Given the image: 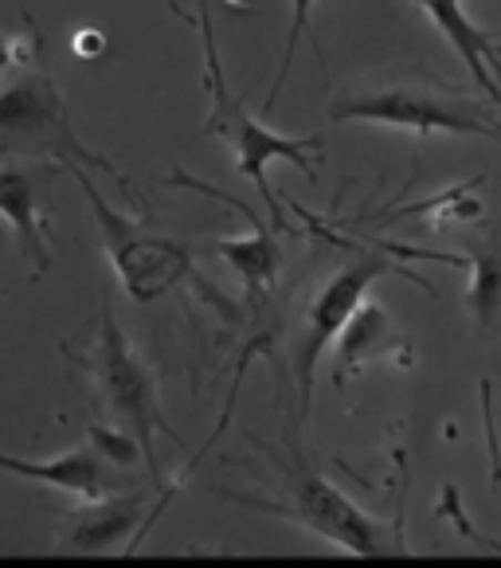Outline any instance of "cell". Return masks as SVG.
<instances>
[{"label":"cell","mask_w":501,"mask_h":568,"mask_svg":"<svg viewBox=\"0 0 501 568\" xmlns=\"http://www.w3.org/2000/svg\"><path fill=\"white\" fill-rule=\"evenodd\" d=\"M462 251L470 263L467 314L482 342L501 337V227L482 224L478 232L462 235Z\"/></svg>","instance_id":"11"},{"label":"cell","mask_w":501,"mask_h":568,"mask_svg":"<svg viewBox=\"0 0 501 568\" xmlns=\"http://www.w3.org/2000/svg\"><path fill=\"white\" fill-rule=\"evenodd\" d=\"M416 9L434 20V28L447 36V43L459 51L462 63L470 68L474 87L501 110V40H493L490 32H482L470 20L462 0H416Z\"/></svg>","instance_id":"9"},{"label":"cell","mask_w":501,"mask_h":568,"mask_svg":"<svg viewBox=\"0 0 501 568\" xmlns=\"http://www.w3.org/2000/svg\"><path fill=\"white\" fill-rule=\"evenodd\" d=\"M232 204L250 220V235H247V240H216V243H212V255H219V260H224L227 267L243 278L250 302H259V298H267V294L275 291L278 267H283V247H278L275 232H270V227L263 224L255 212H247L239 201H232Z\"/></svg>","instance_id":"13"},{"label":"cell","mask_w":501,"mask_h":568,"mask_svg":"<svg viewBox=\"0 0 501 568\" xmlns=\"http://www.w3.org/2000/svg\"><path fill=\"white\" fill-rule=\"evenodd\" d=\"M71 51H75L79 59H99L102 51H106V36H102L99 28H79L75 40H71Z\"/></svg>","instance_id":"17"},{"label":"cell","mask_w":501,"mask_h":568,"mask_svg":"<svg viewBox=\"0 0 501 568\" xmlns=\"http://www.w3.org/2000/svg\"><path fill=\"white\" fill-rule=\"evenodd\" d=\"M20 63H35V59L24 55V48H20L12 36L0 32V71H9V68H20Z\"/></svg>","instance_id":"18"},{"label":"cell","mask_w":501,"mask_h":568,"mask_svg":"<svg viewBox=\"0 0 501 568\" xmlns=\"http://www.w3.org/2000/svg\"><path fill=\"white\" fill-rule=\"evenodd\" d=\"M168 12L173 17H181L184 24H193L196 32H201V51H204V91H208L212 99V110H208V122H204V134H216L224 138L227 145H232L235 153V169H239L243 176H247L250 184H255V193L267 201L270 209V220H275V227H286V212L283 204H278L275 189H270V161H290V165H298L301 173L314 181V158L321 153V138L309 134V138H286V134H275L270 125H263L259 118L250 114L247 106H243L239 99H235L232 91H227V79H224V63H219V48H216V28H212V9L208 0H201V12L196 17H188V12L176 4V0H168Z\"/></svg>","instance_id":"2"},{"label":"cell","mask_w":501,"mask_h":568,"mask_svg":"<svg viewBox=\"0 0 501 568\" xmlns=\"http://www.w3.org/2000/svg\"><path fill=\"white\" fill-rule=\"evenodd\" d=\"M385 275H408L400 263L388 255L385 247L376 251H360L345 263L337 275H329L321 283V291L309 298L306 306V326H301V337L294 345V381H298V419L309 416V404H314V381H318V365L326 357V349L337 342L349 318L357 314V306L365 302L368 286ZM411 283H427V278L408 275Z\"/></svg>","instance_id":"7"},{"label":"cell","mask_w":501,"mask_h":568,"mask_svg":"<svg viewBox=\"0 0 501 568\" xmlns=\"http://www.w3.org/2000/svg\"><path fill=\"white\" fill-rule=\"evenodd\" d=\"M55 161H4L0 165V220L12 227L20 260L32 275L51 271V232L40 216V189L55 176Z\"/></svg>","instance_id":"8"},{"label":"cell","mask_w":501,"mask_h":568,"mask_svg":"<svg viewBox=\"0 0 501 568\" xmlns=\"http://www.w3.org/2000/svg\"><path fill=\"white\" fill-rule=\"evenodd\" d=\"M329 122H376L411 130L416 138L459 134L485 138L501 150V110L482 91L434 75L419 63H396L352 87H341L329 102Z\"/></svg>","instance_id":"1"},{"label":"cell","mask_w":501,"mask_h":568,"mask_svg":"<svg viewBox=\"0 0 501 568\" xmlns=\"http://www.w3.org/2000/svg\"><path fill=\"white\" fill-rule=\"evenodd\" d=\"M71 176L79 181L86 204H91L94 224H99V232H102V247H106V260L114 263L117 283L125 286L130 298L157 302V298H165L168 291H176V286H193V291L201 294L208 306H216L227 322L239 314V306H235L212 278L201 275V267H196V251L188 247V243L153 232L145 220H130V216H122V212L110 209L106 196L94 189L91 169H75Z\"/></svg>","instance_id":"3"},{"label":"cell","mask_w":501,"mask_h":568,"mask_svg":"<svg viewBox=\"0 0 501 568\" xmlns=\"http://www.w3.org/2000/svg\"><path fill=\"white\" fill-rule=\"evenodd\" d=\"M309 12H314V0H290V28H286L283 63H278V75H275V83H270V94H267V114L278 106V94H283L286 79H290L294 51H298V40H301V36H306V28H309Z\"/></svg>","instance_id":"16"},{"label":"cell","mask_w":501,"mask_h":568,"mask_svg":"<svg viewBox=\"0 0 501 568\" xmlns=\"http://www.w3.org/2000/svg\"><path fill=\"white\" fill-rule=\"evenodd\" d=\"M12 153L28 161H55L68 173L94 169V173L110 176L122 189L125 201L142 209V196L134 193L130 176L79 138L55 83L43 71H28V75H20L17 83L0 91V158H12Z\"/></svg>","instance_id":"6"},{"label":"cell","mask_w":501,"mask_h":568,"mask_svg":"<svg viewBox=\"0 0 501 568\" xmlns=\"http://www.w3.org/2000/svg\"><path fill=\"white\" fill-rule=\"evenodd\" d=\"M63 353L91 376L94 396H99V404L106 408L110 424L125 427V432L137 439V447H142V455H145V470H150V478L161 486V494H165L153 435H168L173 444H181V432H176V427L165 419V412H161L157 376L150 373L145 357L134 349V342L125 337V329L117 326V318L110 314V310H102L91 345L79 353L71 349V345H63Z\"/></svg>","instance_id":"5"},{"label":"cell","mask_w":501,"mask_h":568,"mask_svg":"<svg viewBox=\"0 0 501 568\" xmlns=\"http://www.w3.org/2000/svg\"><path fill=\"white\" fill-rule=\"evenodd\" d=\"M278 470H283V494L278 498H247V494H235V490H212V494H224V498L250 506V510L294 521V526L309 529L314 537L352 552V557H388V552L403 557L408 552L400 526L388 529L376 518H368L349 494H341L321 470L309 467L306 455L298 452V444H290L286 459H278Z\"/></svg>","instance_id":"4"},{"label":"cell","mask_w":501,"mask_h":568,"mask_svg":"<svg viewBox=\"0 0 501 568\" xmlns=\"http://www.w3.org/2000/svg\"><path fill=\"white\" fill-rule=\"evenodd\" d=\"M0 470L32 478V483H40V486H55V490L71 494V498H79V501H94L106 494V486H102V475H106V470H102V455L94 452L91 444L55 455V459H48V463L17 459V455L0 452Z\"/></svg>","instance_id":"14"},{"label":"cell","mask_w":501,"mask_h":568,"mask_svg":"<svg viewBox=\"0 0 501 568\" xmlns=\"http://www.w3.org/2000/svg\"><path fill=\"white\" fill-rule=\"evenodd\" d=\"M372 361H400L411 365L408 342L396 329L392 314H388L380 302L365 298L357 306V314L349 318V326L337 334V357H334V385L345 388L352 373H360Z\"/></svg>","instance_id":"10"},{"label":"cell","mask_w":501,"mask_h":568,"mask_svg":"<svg viewBox=\"0 0 501 568\" xmlns=\"http://www.w3.org/2000/svg\"><path fill=\"white\" fill-rule=\"evenodd\" d=\"M86 439H91L94 452L106 455V459L117 463V467H134V463H145L137 439L125 432V427H117V424H91V427H86Z\"/></svg>","instance_id":"15"},{"label":"cell","mask_w":501,"mask_h":568,"mask_svg":"<svg viewBox=\"0 0 501 568\" xmlns=\"http://www.w3.org/2000/svg\"><path fill=\"white\" fill-rule=\"evenodd\" d=\"M145 498L125 494V498H94L79 501V510L71 514V526L63 529L55 549L59 552H110L122 537L142 529Z\"/></svg>","instance_id":"12"}]
</instances>
